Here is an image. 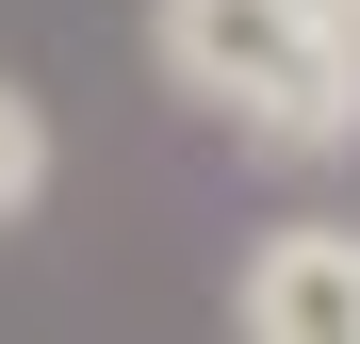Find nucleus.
Wrapping results in <instances>:
<instances>
[{"mask_svg": "<svg viewBox=\"0 0 360 344\" xmlns=\"http://www.w3.org/2000/svg\"><path fill=\"white\" fill-rule=\"evenodd\" d=\"M148 66L246 148H360V33H328L311 0H148Z\"/></svg>", "mask_w": 360, "mask_h": 344, "instance_id": "obj_1", "label": "nucleus"}, {"mask_svg": "<svg viewBox=\"0 0 360 344\" xmlns=\"http://www.w3.org/2000/svg\"><path fill=\"white\" fill-rule=\"evenodd\" d=\"M246 344H360V229L295 213L246 246Z\"/></svg>", "mask_w": 360, "mask_h": 344, "instance_id": "obj_2", "label": "nucleus"}, {"mask_svg": "<svg viewBox=\"0 0 360 344\" xmlns=\"http://www.w3.org/2000/svg\"><path fill=\"white\" fill-rule=\"evenodd\" d=\"M33 197H49V98H33V82H0V229H17Z\"/></svg>", "mask_w": 360, "mask_h": 344, "instance_id": "obj_3", "label": "nucleus"}, {"mask_svg": "<svg viewBox=\"0 0 360 344\" xmlns=\"http://www.w3.org/2000/svg\"><path fill=\"white\" fill-rule=\"evenodd\" d=\"M311 17H328V33H360V0H311Z\"/></svg>", "mask_w": 360, "mask_h": 344, "instance_id": "obj_4", "label": "nucleus"}]
</instances>
